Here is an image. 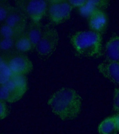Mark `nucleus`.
<instances>
[{
	"label": "nucleus",
	"mask_w": 119,
	"mask_h": 134,
	"mask_svg": "<svg viewBox=\"0 0 119 134\" xmlns=\"http://www.w3.org/2000/svg\"><path fill=\"white\" fill-rule=\"evenodd\" d=\"M52 111L63 120H72L80 114L82 99L77 91L70 88L60 89L48 102Z\"/></svg>",
	"instance_id": "obj_1"
},
{
	"label": "nucleus",
	"mask_w": 119,
	"mask_h": 134,
	"mask_svg": "<svg viewBox=\"0 0 119 134\" xmlns=\"http://www.w3.org/2000/svg\"><path fill=\"white\" fill-rule=\"evenodd\" d=\"M71 42L80 55L88 58H98L103 54L102 35L92 30L76 32L72 36Z\"/></svg>",
	"instance_id": "obj_2"
},
{
	"label": "nucleus",
	"mask_w": 119,
	"mask_h": 134,
	"mask_svg": "<svg viewBox=\"0 0 119 134\" xmlns=\"http://www.w3.org/2000/svg\"><path fill=\"white\" fill-rule=\"evenodd\" d=\"M27 90V82L24 75L13 74L11 79L1 85V100L10 103L21 99Z\"/></svg>",
	"instance_id": "obj_3"
},
{
	"label": "nucleus",
	"mask_w": 119,
	"mask_h": 134,
	"mask_svg": "<svg viewBox=\"0 0 119 134\" xmlns=\"http://www.w3.org/2000/svg\"><path fill=\"white\" fill-rule=\"evenodd\" d=\"M19 8L31 22L40 23L47 14L48 1L42 0L19 1L17 3Z\"/></svg>",
	"instance_id": "obj_4"
},
{
	"label": "nucleus",
	"mask_w": 119,
	"mask_h": 134,
	"mask_svg": "<svg viewBox=\"0 0 119 134\" xmlns=\"http://www.w3.org/2000/svg\"><path fill=\"white\" fill-rule=\"evenodd\" d=\"M73 7L68 1H48L47 14L49 19L53 24H61L70 17Z\"/></svg>",
	"instance_id": "obj_5"
},
{
	"label": "nucleus",
	"mask_w": 119,
	"mask_h": 134,
	"mask_svg": "<svg viewBox=\"0 0 119 134\" xmlns=\"http://www.w3.org/2000/svg\"><path fill=\"white\" fill-rule=\"evenodd\" d=\"M19 52L10 53L9 57L4 58L13 74L24 75L29 74L33 69L31 61L25 55Z\"/></svg>",
	"instance_id": "obj_6"
},
{
	"label": "nucleus",
	"mask_w": 119,
	"mask_h": 134,
	"mask_svg": "<svg viewBox=\"0 0 119 134\" xmlns=\"http://www.w3.org/2000/svg\"><path fill=\"white\" fill-rule=\"evenodd\" d=\"M58 41V34L56 29L52 28L46 29L36 47L37 52L41 56H49L56 49Z\"/></svg>",
	"instance_id": "obj_7"
},
{
	"label": "nucleus",
	"mask_w": 119,
	"mask_h": 134,
	"mask_svg": "<svg viewBox=\"0 0 119 134\" xmlns=\"http://www.w3.org/2000/svg\"><path fill=\"white\" fill-rule=\"evenodd\" d=\"M87 20L90 30L102 35L105 33L108 26L109 20L104 10H97Z\"/></svg>",
	"instance_id": "obj_8"
},
{
	"label": "nucleus",
	"mask_w": 119,
	"mask_h": 134,
	"mask_svg": "<svg viewBox=\"0 0 119 134\" xmlns=\"http://www.w3.org/2000/svg\"><path fill=\"white\" fill-rule=\"evenodd\" d=\"M98 69L104 77L114 84L119 86V61L104 60L98 65Z\"/></svg>",
	"instance_id": "obj_9"
},
{
	"label": "nucleus",
	"mask_w": 119,
	"mask_h": 134,
	"mask_svg": "<svg viewBox=\"0 0 119 134\" xmlns=\"http://www.w3.org/2000/svg\"><path fill=\"white\" fill-rule=\"evenodd\" d=\"M27 19L19 8L13 7L5 24L20 32H24L27 27Z\"/></svg>",
	"instance_id": "obj_10"
},
{
	"label": "nucleus",
	"mask_w": 119,
	"mask_h": 134,
	"mask_svg": "<svg viewBox=\"0 0 119 134\" xmlns=\"http://www.w3.org/2000/svg\"><path fill=\"white\" fill-rule=\"evenodd\" d=\"M109 5V1L102 0L87 1L86 3L79 8L80 15L88 19L96 11L99 10H104L107 8Z\"/></svg>",
	"instance_id": "obj_11"
},
{
	"label": "nucleus",
	"mask_w": 119,
	"mask_h": 134,
	"mask_svg": "<svg viewBox=\"0 0 119 134\" xmlns=\"http://www.w3.org/2000/svg\"><path fill=\"white\" fill-rule=\"evenodd\" d=\"M103 54L105 60L119 61V36H114L107 41L103 50Z\"/></svg>",
	"instance_id": "obj_12"
},
{
	"label": "nucleus",
	"mask_w": 119,
	"mask_h": 134,
	"mask_svg": "<svg viewBox=\"0 0 119 134\" xmlns=\"http://www.w3.org/2000/svg\"><path fill=\"white\" fill-rule=\"evenodd\" d=\"M31 23V24L27 27L26 32L33 45V48H36L42 37L43 31L40 23Z\"/></svg>",
	"instance_id": "obj_13"
},
{
	"label": "nucleus",
	"mask_w": 119,
	"mask_h": 134,
	"mask_svg": "<svg viewBox=\"0 0 119 134\" xmlns=\"http://www.w3.org/2000/svg\"><path fill=\"white\" fill-rule=\"evenodd\" d=\"M100 134H117L119 132L115 116L108 117L101 122L98 127Z\"/></svg>",
	"instance_id": "obj_14"
},
{
	"label": "nucleus",
	"mask_w": 119,
	"mask_h": 134,
	"mask_svg": "<svg viewBox=\"0 0 119 134\" xmlns=\"http://www.w3.org/2000/svg\"><path fill=\"white\" fill-rule=\"evenodd\" d=\"M15 47L18 52L21 53L29 52L34 48L26 31L16 38Z\"/></svg>",
	"instance_id": "obj_15"
},
{
	"label": "nucleus",
	"mask_w": 119,
	"mask_h": 134,
	"mask_svg": "<svg viewBox=\"0 0 119 134\" xmlns=\"http://www.w3.org/2000/svg\"><path fill=\"white\" fill-rule=\"evenodd\" d=\"M7 61L4 58L1 57L0 60V83L1 85L9 81L13 76Z\"/></svg>",
	"instance_id": "obj_16"
},
{
	"label": "nucleus",
	"mask_w": 119,
	"mask_h": 134,
	"mask_svg": "<svg viewBox=\"0 0 119 134\" xmlns=\"http://www.w3.org/2000/svg\"><path fill=\"white\" fill-rule=\"evenodd\" d=\"M24 32H20L5 24H3L1 27V35L3 38L16 39L18 36Z\"/></svg>",
	"instance_id": "obj_17"
},
{
	"label": "nucleus",
	"mask_w": 119,
	"mask_h": 134,
	"mask_svg": "<svg viewBox=\"0 0 119 134\" xmlns=\"http://www.w3.org/2000/svg\"><path fill=\"white\" fill-rule=\"evenodd\" d=\"M15 39L3 38L0 44L1 50L6 53L11 52L13 48H15Z\"/></svg>",
	"instance_id": "obj_18"
},
{
	"label": "nucleus",
	"mask_w": 119,
	"mask_h": 134,
	"mask_svg": "<svg viewBox=\"0 0 119 134\" xmlns=\"http://www.w3.org/2000/svg\"><path fill=\"white\" fill-rule=\"evenodd\" d=\"M13 7L9 3L3 1L0 3V21H5L12 10Z\"/></svg>",
	"instance_id": "obj_19"
},
{
	"label": "nucleus",
	"mask_w": 119,
	"mask_h": 134,
	"mask_svg": "<svg viewBox=\"0 0 119 134\" xmlns=\"http://www.w3.org/2000/svg\"><path fill=\"white\" fill-rule=\"evenodd\" d=\"M113 108L115 111L119 113V87L115 90L113 99Z\"/></svg>",
	"instance_id": "obj_20"
},
{
	"label": "nucleus",
	"mask_w": 119,
	"mask_h": 134,
	"mask_svg": "<svg viewBox=\"0 0 119 134\" xmlns=\"http://www.w3.org/2000/svg\"><path fill=\"white\" fill-rule=\"evenodd\" d=\"M8 106L5 101L1 100V108H0V117L1 119H4L8 116L9 113Z\"/></svg>",
	"instance_id": "obj_21"
},
{
	"label": "nucleus",
	"mask_w": 119,
	"mask_h": 134,
	"mask_svg": "<svg viewBox=\"0 0 119 134\" xmlns=\"http://www.w3.org/2000/svg\"><path fill=\"white\" fill-rule=\"evenodd\" d=\"M70 4L73 7H77L78 8H80L86 3V0H79V1H69Z\"/></svg>",
	"instance_id": "obj_22"
},
{
	"label": "nucleus",
	"mask_w": 119,
	"mask_h": 134,
	"mask_svg": "<svg viewBox=\"0 0 119 134\" xmlns=\"http://www.w3.org/2000/svg\"><path fill=\"white\" fill-rule=\"evenodd\" d=\"M115 117L116 121L117 126L119 132V113H117L116 115H115Z\"/></svg>",
	"instance_id": "obj_23"
}]
</instances>
